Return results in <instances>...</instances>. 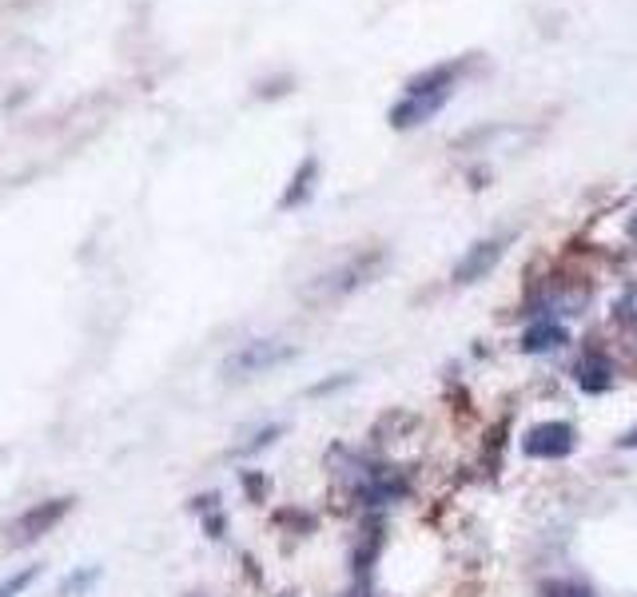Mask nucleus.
<instances>
[{
  "instance_id": "obj_9",
  "label": "nucleus",
  "mask_w": 637,
  "mask_h": 597,
  "mask_svg": "<svg viewBox=\"0 0 637 597\" xmlns=\"http://www.w3.org/2000/svg\"><path fill=\"white\" fill-rule=\"evenodd\" d=\"M41 577V566H29V570H21V574H12V577H4L0 582V597H17V594H24V589L32 586Z\"/></svg>"
},
{
  "instance_id": "obj_11",
  "label": "nucleus",
  "mask_w": 637,
  "mask_h": 597,
  "mask_svg": "<svg viewBox=\"0 0 637 597\" xmlns=\"http://www.w3.org/2000/svg\"><path fill=\"white\" fill-rule=\"evenodd\" d=\"M546 597H594V589L582 586V582H550Z\"/></svg>"
},
{
  "instance_id": "obj_10",
  "label": "nucleus",
  "mask_w": 637,
  "mask_h": 597,
  "mask_svg": "<svg viewBox=\"0 0 637 597\" xmlns=\"http://www.w3.org/2000/svg\"><path fill=\"white\" fill-rule=\"evenodd\" d=\"M614 319H622V323H637V284L622 291V299L614 303Z\"/></svg>"
},
{
  "instance_id": "obj_8",
  "label": "nucleus",
  "mask_w": 637,
  "mask_h": 597,
  "mask_svg": "<svg viewBox=\"0 0 637 597\" xmlns=\"http://www.w3.org/2000/svg\"><path fill=\"white\" fill-rule=\"evenodd\" d=\"M574 375H578V383H582L585 390H606L609 383H614V371H609V363H606V358H597V355L582 358Z\"/></svg>"
},
{
  "instance_id": "obj_5",
  "label": "nucleus",
  "mask_w": 637,
  "mask_h": 597,
  "mask_svg": "<svg viewBox=\"0 0 637 597\" xmlns=\"http://www.w3.org/2000/svg\"><path fill=\"white\" fill-rule=\"evenodd\" d=\"M383 267V252H371V255H355V259L347 263V267H339V272L331 275V284H327V291H355V287H363L371 275Z\"/></svg>"
},
{
  "instance_id": "obj_4",
  "label": "nucleus",
  "mask_w": 637,
  "mask_h": 597,
  "mask_svg": "<svg viewBox=\"0 0 637 597\" xmlns=\"http://www.w3.org/2000/svg\"><path fill=\"white\" fill-rule=\"evenodd\" d=\"M498 259H502V240H482V243H474V247H466V255L454 263L450 279L459 287L479 284V279H486V275L498 267Z\"/></svg>"
},
{
  "instance_id": "obj_1",
  "label": "nucleus",
  "mask_w": 637,
  "mask_h": 597,
  "mask_svg": "<svg viewBox=\"0 0 637 597\" xmlns=\"http://www.w3.org/2000/svg\"><path fill=\"white\" fill-rule=\"evenodd\" d=\"M295 355V346L279 343V339H251V343H243L235 355L223 363V371H228L231 378H251V375H267V371L283 367L287 358Z\"/></svg>"
},
{
  "instance_id": "obj_7",
  "label": "nucleus",
  "mask_w": 637,
  "mask_h": 597,
  "mask_svg": "<svg viewBox=\"0 0 637 597\" xmlns=\"http://www.w3.org/2000/svg\"><path fill=\"white\" fill-rule=\"evenodd\" d=\"M570 343V335H565V327L554 323V319H538V323L530 327L523 335V351L526 355H546V351H562V346Z\"/></svg>"
},
{
  "instance_id": "obj_3",
  "label": "nucleus",
  "mask_w": 637,
  "mask_h": 597,
  "mask_svg": "<svg viewBox=\"0 0 637 597\" xmlns=\"http://www.w3.org/2000/svg\"><path fill=\"white\" fill-rule=\"evenodd\" d=\"M523 451L530 458H565V454L574 451V427L570 422H538L534 430H526L523 439Z\"/></svg>"
},
{
  "instance_id": "obj_6",
  "label": "nucleus",
  "mask_w": 637,
  "mask_h": 597,
  "mask_svg": "<svg viewBox=\"0 0 637 597\" xmlns=\"http://www.w3.org/2000/svg\"><path fill=\"white\" fill-rule=\"evenodd\" d=\"M447 100H450V92H407V100L395 108V124L398 128L422 124V120H430Z\"/></svg>"
},
{
  "instance_id": "obj_13",
  "label": "nucleus",
  "mask_w": 637,
  "mask_h": 597,
  "mask_svg": "<svg viewBox=\"0 0 637 597\" xmlns=\"http://www.w3.org/2000/svg\"><path fill=\"white\" fill-rule=\"evenodd\" d=\"M629 231H634V240H637V220H634V228H629Z\"/></svg>"
},
{
  "instance_id": "obj_12",
  "label": "nucleus",
  "mask_w": 637,
  "mask_h": 597,
  "mask_svg": "<svg viewBox=\"0 0 637 597\" xmlns=\"http://www.w3.org/2000/svg\"><path fill=\"white\" fill-rule=\"evenodd\" d=\"M88 582H96V570H84V574H76L73 582H64L61 594H76L80 586H88Z\"/></svg>"
},
{
  "instance_id": "obj_2",
  "label": "nucleus",
  "mask_w": 637,
  "mask_h": 597,
  "mask_svg": "<svg viewBox=\"0 0 637 597\" xmlns=\"http://www.w3.org/2000/svg\"><path fill=\"white\" fill-rule=\"evenodd\" d=\"M68 510H73V498H44V502H36L32 510H24L21 518H17V526H12V542L29 545V542H36V538L53 534L56 522H61Z\"/></svg>"
}]
</instances>
